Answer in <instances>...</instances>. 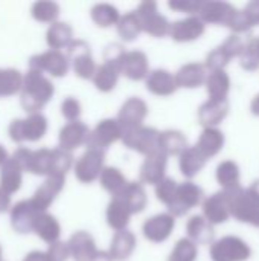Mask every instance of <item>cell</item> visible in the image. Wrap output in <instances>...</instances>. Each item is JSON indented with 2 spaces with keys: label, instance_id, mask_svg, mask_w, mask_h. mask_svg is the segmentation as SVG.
<instances>
[{
  "label": "cell",
  "instance_id": "1",
  "mask_svg": "<svg viewBox=\"0 0 259 261\" xmlns=\"http://www.w3.org/2000/svg\"><path fill=\"white\" fill-rule=\"evenodd\" d=\"M53 93L55 87L44 73L27 69L20 92V106L29 115L41 113L40 110H43V107L52 99Z\"/></svg>",
  "mask_w": 259,
  "mask_h": 261
},
{
  "label": "cell",
  "instance_id": "2",
  "mask_svg": "<svg viewBox=\"0 0 259 261\" xmlns=\"http://www.w3.org/2000/svg\"><path fill=\"white\" fill-rule=\"evenodd\" d=\"M226 196L234 219L259 228V194L252 187L226 191Z\"/></svg>",
  "mask_w": 259,
  "mask_h": 261
},
{
  "label": "cell",
  "instance_id": "3",
  "mask_svg": "<svg viewBox=\"0 0 259 261\" xmlns=\"http://www.w3.org/2000/svg\"><path fill=\"white\" fill-rule=\"evenodd\" d=\"M47 118L43 113H32L26 118L12 119L8 127V135L12 142H37L44 138L47 133Z\"/></svg>",
  "mask_w": 259,
  "mask_h": 261
},
{
  "label": "cell",
  "instance_id": "4",
  "mask_svg": "<svg viewBox=\"0 0 259 261\" xmlns=\"http://www.w3.org/2000/svg\"><path fill=\"white\" fill-rule=\"evenodd\" d=\"M67 58L75 75L81 80H93L96 73V63L93 60L90 46L84 40H73L72 44L67 47Z\"/></svg>",
  "mask_w": 259,
  "mask_h": 261
},
{
  "label": "cell",
  "instance_id": "5",
  "mask_svg": "<svg viewBox=\"0 0 259 261\" xmlns=\"http://www.w3.org/2000/svg\"><path fill=\"white\" fill-rule=\"evenodd\" d=\"M252 257L250 246L240 237L226 236L211 246L212 261H247Z\"/></svg>",
  "mask_w": 259,
  "mask_h": 261
},
{
  "label": "cell",
  "instance_id": "6",
  "mask_svg": "<svg viewBox=\"0 0 259 261\" xmlns=\"http://www.w3.org/2000/svg\"><path fill=\"white\" fill-rule=\"evenodd\" d=\"M29 69L38 70L41 73H49L53 78H63L67 75L70 69V61L66 54L61 50H46L41 54H35L27 61Z\"/></svg>",
  "mask_w": 259,
  "mask_h": 261
},
{
  "label": "cell",
  "instance_id": "7",
  "mask_svg": "<svg viewBox=\"0 0 259 261\" xmlns=\"http://www.w3.org/2000/svg\"><path fill=\"white\" fill-rule=\"evenodd\" d=\"M136 14L140 18L142 24V32H147L151 37L162 38L169 35L171 23L165 15H162L157 9V3L153 0L142 2L136 11Z\"/></svg>",
  "mask_w": 259,
  "mask_h": 261
},
{
  "label": "cell",
  "instance_id": "8",
  "mask_svg": "<svg viewBox=\"0 0 259 261\" xmlns=\"http://www.w3.org/2000/svg\"><path fill=\"white\" fill-rule=\"evenodd\" d=\"M159 138L160 132L153 127H136L131 130H125L122 135V142L127 148L143 154L145 158L159 150Z\"/></svg>",
  "mask_w": 259,
  "mask_h": 261
},
{
  "label": "cell",
  "instance_id": "9",
  "mask_svg": "<svg viewBox=\"0 0 259 261\" xmlns=\"http://www.w3.org/2000/svg\"><path fill=\"white\" fill-rule=\"evenodd\" d=\"M104 161H105V151L102 150H95V148H87L75 162L73 165V171H75V177L81 182V184H93L96 179L101 177L104 167Z\"/></svg>",
  "mask_w": 259,
  "mask_h": 261
},
{
  "label": "cell",
  "instance_id": "10",
  "mask_svg": "<svg viewBox=\"0 0 259 261\" xmlns=\"http://www.w3.org/2000/svg\"><path fill=\"white\" fill-rule=\"evenodd\" d=\"M124 130L118 119H102L99 121L93 130H90L89 139H87V148H95V150H102L105 151L110 145L122 139Z\"/></svg>",
  "mask_w": 259,
  "mask_h": 261
},
{
  "label": "cell",
  "instance_id": "11",
  "mask_svg": "<svg viewBox=\"0 0 259 261\" xmlns=\"http://www.w3.org/2000/svg\"><path fill=\"white\" fill-rule=\"evenodd\" d=\"M202 200H203V190L197 184L188 180L179 185L176 200L168 206V213L174 217H182L188 214L189 210L200 205Z\"/></svg>",
  "mask_w": 259,
  "mask_h": 261
},
{
  "label": "cell",
  "instance_id": "12",
  "mask_svg": "<svg viewBox=\"0 0 259 261\" xmlns=\"http://www.w3.org/2000/svg\"><path fill=\"white\" fill-rule=\"evenodd\" d=\"M147 116H148V104L139 96H131L122 104L116 119L121 124L122 130L125 132L143 125Z\"/></svg>",
  "mask_w": 259,
  "mask_h": 261
},
{
  "label": "cell",
  "instance_id": "13",
  "mask_svg": "<svg viewBox=\"0 0 259 261\" xmlns=\"http://www.w3.org/2000/svg\"><path fill=\"white\" fill-rule=\"evenodd\" d=\"M66 184V177L61 176H49L46 180L35 190L34 196L29 199L34 205V208L38 213H47L50 205L55 202L58 194L63 191Z\"/></svg>",
  "mask_w": 259,
  "mask_h": 261
},
{
  "label": "cell",
  "instance_id": "14",
  "mask_svg": "<svg viewBox=\"0 0 259 261\" xmlns=\"http://www.w3.org/2000/svg\"><path fill=\"white\" fill-rule=\"evenodd\" d=\"M237 8L227 2H217V0H211V2H203L202 8L198 11V17L202 18V21L206 24H223V26H231L235 14H237Z\"/></svg>",
  "mask_w": 259,
  "mask_h": 261
},
{
  "label": "cell",
  "instance_id": "15",
  "mask_svg": "<svg viewBox=\"0 0 259 261\" xmlns=\"http://www.w3.org/2000/svg\"><path fill=\"white\" fill-rule=\"evenodd\" d=\"M174 228H176V217L171 216L169 213H162V214H156L150 217L143 223L142 232L148 242L163 243L165 240L169 239Z\"/></svg>",
  "mask_w": 259,
  "mask_h": 261
},
{
  "label": "cell",
  "instance_id": "16",
  "mask_svg": "<svg viewBox=\"0 0 259 261\" xmlns=\"http://www.w3.org/2000/svg\"><path fill=\"white\" fill-rule=\"evenodd\" d=\"M205 29H206V24L202 21L198 15H189L186 18L171 23L169 37L174 41L188 43V41L198 40L205 34Z\"/></svg>",
  "mask_w": 259,
  "mask_h": 261
},
{
  "label": "cell",
  "instance_id": "17",
  "mask_svg": "<svg viewBox=\"0 0 259 261\" xmlns=\"http://www.w3.org/2000/svg\"><path fill=\"white\" fill-rule=\"evenodd\" d=\"M90 135V128L81 122V121H73L67 122L58 135V148L72 153L73 150L79 148L81 145L87 144Z\"/></svg>",
  "mask_w": 259,
  "mask_h": 261
},
{
  "label": "cell",
  "instance_id": "18",
  "mask_svg": "<svg viewBox=\"0 0 259 261\" xmlns=\"http://www.w3.org/2000/svg\"><path fill=\"white\" fill-rule=\"evenodd\" d=\"M166 164H168V156L160 150L147 156L140 167V182L154 187L159 185L165 179Z\"/></svg>",
  "mask_w": 259,
  "mask_h": 261
},
{
  "label": "cell",
  "instance_id": "19",
  "mask_svg": "<svg viewBox=\"0 0 259 261\" xmlns=\"http://www.w3.org/2000/svg\"><path fill=\"white\" fill-rule=\"evenodd\" d=\"M203 217L211 225L226 223L231 217V208L226 191H218L203 200Z\"/></svg>",
  "mask_w": 259,
  "mask_h": 261
},
{
  "label": "cell",
  "instance_id": "20",
  "mask_svg": "<svg viewBox=\"0 0 259 261\" xmlns=\"http://www.w3.org/2000/svg\"><path fill=\"white\" fill-rule=\"evenodd\" d=\"M37 214H38V211L34 208V205L29 199L17 202L9 211L12 229L18 234H31Z\"/></svg>",
  "mask_w": 259,
  "mask_h": 261
},
{
  "label": "cell",
  "instance_id": "21",
  "mask_svg": "<svg viewBox=\"0 0 259 261\" xmlns=\"http://www.w3.org/2000/svg\"><path fill=\"white\" fill-rule=\"evenodd\" d=\"M121 73L131 81L147 80V76L150 75V63L147 54L142 50L127 52L121 63Z\"/></svg>",
  "mask_w": 259,
  "mask_h": 261
},
{
  "label": "cell",
  "instance_id": "22",
  "mask_svg": "<svg viewBox=\"0 0 259 261\" xmlns=\"http://www.w3.org/2000/svg\"><path fill=\"white\" fill-rule=\"evenodd\" d=\"M229 113L227 99H208L198 109V121L205 128H215Z\"/></svg>",
  "mask_w": 259,
  "mask_h": 261
},
{
  "label": "cell",
  "instance_id": "23",
  "mask_svg": "<svg viewBox=\"0 0 259 261\" xmlns=\"http://www.w3.org/2000/svg\"><path fill=\"white\" fill-rule=\"evenodd\" d=\"M147 90L156 96H171L179 89L176 75L166 69H154L145 80Z\"/></svg>",
  "mask_w": 259,
  "mask_h": 261
},
{
  "label": "cell",
  "instance_id": "24",
  "mask_svg": "<svg viewBox=\"0 0 259 261\" xmlns=\"http://www.w3.org/2000/svg\"><path fill=\"white\" fill-rule=\"evenodd\" d=\"M67 245L70 249V257L75 261H92L98 252L95 239L85 231L73 232Z\"/></svg>",
  "mask_w": 259,
  "mask_h": 261
},
{
  "label": "cell",
  "instance_id": "25",
  "mask_svg": "<svg viewBox=\"0 0 259 261\" xmlns=\"http://www.w3.org/2000/svg\"><path fill=\"white\" fill-rule=\"evenodd\" d=\"M32 232L37 234L38 239H41L43 242L52 245L55 242H60L61 225L55 216H52L49 213H38L35 217V222H34Z\"/></svg>",
  "mask_w": 259,
  "mask_h": 261
},
{
  "label": "cell",
  "instance_id": "26",
  "mask_svg": "<svg viewBox=\"0 0 259 261\" xmlns=\"http://www.w3.org/2000/svg\"><path fill=\"white\" fill-rule=\"evenodd\" d=\"M23 167L11 156L2 167H0V187L8 194H15L20 191L23 185Z\"/></svg>",
  "mask_w": 259,
  "mask_h": 261
},
{
  "label": "cell",
  "instance_id": "27",
  "mask_svg": "<svg viewBox=\"0 0 259 261\" xmlns=\"http://www.w3.org/2000/svg\"><path fill=\"white\" fill-rule=\"evenodd\" d=\"M206 66L200 63H188L179 69L176 73V81L179 87L183 89H197L206 84Z\"/></svg>",
  "mask_w": 259,
  "mask_h": 261
},
{
  "label": "cell",
  "instance_id": "28",
  "mask_svg": "<svg viewBox=\"0 0 259 261\" xmlns=\"http://www.w3.org/2000/svg\"><path fill=\"white\" fill-rule=\"evenodd\" d=\"M136 245H137V240L131 231L128 229L119 231L111 239L108 254L111 255L113 261H124L131 257V254L136 249Z\"/></svg>",
  "mask_w": 259,
  "mask_h": 261
},
{
  "label": "cell",
  "instance_id": "29",
  "mask_svg": "<svg viewBox=\"0 0 259 261\" xmlns=\"http://www.w3.org/2000/svg\"><path fill=\"white\" fill-rule=\"evenodd\" d=\"M73 40V29L66 21H55L46 31V43L52 50L67 49Z\"/></svg>",
  "mask_w": 259,
  "mask_h": 261
},
{
  "label": "cell",
  "instance_id": "30",
  "mask_svg": "<svg viewBox=\"0 0 259 261\" xmlns=\"http://www.w3.org/2000/svg\"><path fill=\"white\" fill-rule=\"evenodd\" d=\"M188 239L195 245H211L214 242V225H211L203 216H192L186 223Z\"/></svg>",
  "mask_w": 259,
  "mask_h": 261
},
{
  "label": "cell",
  "instance_id": "31",
  "mask_svg": "<svg viewBox=\"0 0 259 261\" xmlns=\"http://www.w3.org/2000/svg\"><path fill=\"white\" fill-rule=\"evenodd\" d=\"M179 167H180V171L182 174L186 177V179H192L195 177L202 170L203 167L206 165L208 159L206 156L194 145V147H188L180 156H179Z\"/></svg>",
  "mask_w": 259,
  "mask_h": 261
},
{
  "label": "cell",
  "instance_id": "32",
  "mask_svg": "<svg viewBox=\"0 0 259 261\" xmlns=\"http://www.w3.org/2000/svg\"><path fill=\"white\" fill-rule=\"evenodd\" d=\"M131 211L128 210V206L119 199V197H113L107 206L105 211V217H107V223L111 229H114L116 232L119 231H125L130 219H131Z\"/></svg>",
  "mask_w": 259,
  "mask_h": 261
},
{
  "label": "cell",
  "instance_id": "33",
  "mask_svg": "<svg viewBox=\"0 0 259 261\" xmlns=\"http://www.w3.org/2000/svg\"><path fill=\"white\" fill-rule=\"evenodd\" d=\"M195 147L206 156V159H211L217 156L223 147H224V133L221 130L215 128H205L195 144Z\"/></svg>",
  "mask_w": 259,
  "mask_h": 261
},
{
  "label": "cell",
  "instance_id": "34",
  "mask_svg": "<svg viewBox=\"0 0 259 261\" xmlns=\"http://www.w3.org/2000/svg\"><path fill=\"white\" fill-rule=\"evenodd\" d=\"M116 197H119L128 206L131 214L142 213L147 208V203H148L145 188H143V185L140 182H130L127 185V188Z\"/></svg>",
  "mask_w": 259,
  "mask_h": 261
},
{
  "label": "cell",
  "instance_id": "35",
  "mask_svg": "<svg viewBox=\"0 0 259 261\" xmlns=\"http://www.w3.org/2000/svg\"><path fill=\"white\" fill-rule=\"evenodd\" d=\"M188 148V139L180 130H165L159 138V150L166 156H180Z\"/></svg>",
  "mask_w": 259,
  "mask_h": 261
},
{
  "label": "cell",
  "instance_id": "36",
  "mask_svg": "<svg viewBox=\"0 0 259 261\" xmlns=\"http://www.w3.org/2000/svg\"><path fill=\"white\" fill-rule=\"evenodd\" d=\"M52 161H53V148L34 150L27 162L26 173L49 177L52 174Z\"/></svg>",
  "mask_w": 259,
  "mask_h": 261
},
{
  "label": "cell",
  "instance_id": "37",
  "mask_svg": "<svg viewBox=\"0 0 259 261\" xmlns=\"http://www.w3.org/2000/svg\"><path fill=\"white\" fill-rule=\"evenodd\" d=\"M99 184L101 187L110 193L113 197L119 196L125 188L127 185L130 184L127 180V177L122 174V171L119 168H114V167H105L101 173V177H99Z\"/></svg>",
  "mask_w": 259,
  "mask_h": 261
},
{
  "label": "cell",
  "instance_id": "38",
  "mask_svg": "<svg viewBox=\"0 0 259 261\" xmlns=\"http://www.w3.org/2000/svg\"><path fill=\"white\" fill-rule=\"evenodd\" d=\"M206 90L209 99H227L231 90V78L224 70H214L208 75Z\"/></svg>",
  "mask_w": 259,
  "mask_h": 261
},
{
  "label": "cell",
  "instance_id": "39",
  "mask_svg": "<svg viewBox=\"0 0 259 261\" xmlns=\"http://www.w3.org/2000/svg\"><path fill=\"white\" fill-rule=\"evenodd\" d=\"M119 75H121V70L116 66L102 63L96 69V73L93 76V84H95V87L99 92L108 93V92H111L116 87L118 80H119Z\"/></svg>",
  "mask_w": 259,
  "mask_h": 261
},
{
  "label": "cell",
  "instance_id": "40",
  "mask_svg": "<svg viewBox=\"0 0 259 261\" xmlns=\"http://www.w3.org/2000/svg\"><path fill=\"white\" fill-rule=\"evenodd\" d=\"M215 177L224 191L240 188V167H238V164L234 161H223L217 167Z\"/></svg>",
  "mask_w": 259,
  "mask_h": 261
},
{
  "label": "cell",
  "instance_id": "41",
  "mask_svg": "<svg viewBox=\"0 0 259 261\" xmlns=\"http://www.w3.org/2000/svg\"><path fill=\"white\" fill-rule=\"evenodd\" d=\"M23 78L24 73L14 67H0V98L20 93L23 87Z\"/></svg>",
  "mask_w": 259,
  "mask_h": 261
},
{
  "label": "cell",
  "instance_id": "42",
  "mask_svg": "<svg viewBox=\"0 0 259 261\" xmlns=\"http://www.w3.org/2000/svg\"><path fill=\"white\" fill-rule=\"evenodd\" d=\"M90 17L93 23L99 28H110L113 24H118L121 20L118 8L110 3H96L90 9Z\"/></svg>",
  "mask_w": 259,
  "mask_h": 261
},
{
  "label": "cell",
  "instance_id": "43",
  "mask_svg": "<svg viewBox=\"0 0 259 261\" xmlns=\"http://www.w3.org/2000/svg\"><path fill=\"white\" fill-rule=\"evenodd\" d=\"M118 28V34L124 41H134L139 34L142 32V24H140V18L139 15L134 12H128L125 15L121 17L119 23L116 24Z\"/></svg>",
  "mask_w": 259,
  "mask_h": 261
},
{
  "label": "cell",
  "instance_id": "44",
  "mask_svg": "<svg viewBox=\"0 0 259 261\" xmlns=\"http://www.w3.org/2000/svg\"><path fill=\"white\" fill-rule=\"evenodd\" d=\"M31 15L34 20L40 21V23H55L58 21V15H60V5L55 2H49V0H40L35 2L31 6Z\"/></svg>",
  "mask_w": 259,
  "mask_h": 261
},
{
  "label": "cell",
  "instance_id": "45",
  "mask_svg": "<svg viewBox=\"0 0 259 261\" xmlns=\"http://www.w3.org/2000/svg\"><path fill=\"white\" fill-rule=\"evenodd\" d=\"M198 257L197 245L189 239H180L172 252L169 254L168 261H195Z\"/></svg>",
  "mask_w": 259,
  "mask_h": 261
},
{
  "label": "cell",
  "instance_id": "46",
  "mask_svg": "<svg viewBox=\"0 0 259 261\" xmlns=\"http://www.w3.org/2000/svg\"><path fill=\"white\" fill-rule=\"evenodd\" d=\"M73 167V156L69 151L61 148H53V161H52V174L50 176H61L66 177L69 170Z\"/></svg>",
  "mask_w": 259,
  "mask_h": 261
},
{
  "label": "cell",
  "instance_id": "47",
  "mask_svg": "<svg viewBox=\"0 0 259 261\" xmlns=\"http://www.w3.org/2000/svg\"><path fill=\"white\" fill-rule=\"evenodd\" d=\"M179 185L180 184H177L174 179L165 177L159 185H156V197H157V200L165 203L166 206H169L176 200Z\"/></svg>",
  "mask_w": 259,
  "mask_h": 261
},
{
  "label": "cell",
  "instance_id": "48",
  "mask_svg": "<svg viewBox=\"0 0 259 261\" xmlns=\"http://www.w3.org/2000/svg\"><path fill=\"white\" fill-rule=\"evenodd\" d=\"M229 61H231V57L224 52V49L221 46H218L217 49H214L212 52L208 54L205 66L211 72H214V70H224V67L229 64Z\"/></svg>",
  "mask_w": 259,
  "mask_h": 261
},
{
  "label": "cell",
  "instance_id": "49",
  "mask_svg": "<svg viewBox=\"0 0 259 261\" xmlns=\"http://www.w3.org/2000/svg\"><path fill=\"white\" fill-rule=\"evenodd\" d=\"M125 54H127V50H125V47L121 43H110L108 46H105L104 54H102L104 63L116 66L121 70V63H122Z\"/></svg>",
  "mask_w": 259,
  "mask_h": 261
},
{
  "label": "cell",
  "instance_id": "50",
  "mask_svg": "<svg viewBox=\"0 0 259 261\" xmlns=\"http://www.w3.org/2000/svg\"><path fill=\"white\" fill-rule=\"evenodd\" d=\"M246 46H247V43H246L238 34L229 35V37L226 38V41L221 44V47H223L224 52L231 57V60H232V58H237V57L240 58V57L244 54Z\"/></svg>",
  "mask_w": 259,
  "mask_h": 261
},
{
  "label": "cell",
  "instance_id": "51",
  "mask_svg": "<svg viewBox=\"0 0 259 261\" xmlns=\"http://www.w3.org/2000/svg\"><path fill=\"white\" fill-rule=\"evenodd\" d=\"M81 113H82L81 102L75 96L64 98V101L61 102V115L64 116V119H67L69 122L79 121Z\"/></svg>",
  "mask_w": 259,
  "mask_h": 261
},
{
  "label": "cell",
  "instance_id": "52",
  "mask_svg": "<svg viewBox=\"0 0 259 261\" xmlns=\"http://www.w3.org/2000/svg\"><path fill=\"white\" fill-rule=\"evenodd\" d=\"M49 261H67L70 257V249L67 242H55L49 245V249L46 251Z\"/></svg>",
  "mask_w": 259,
  "mask_h": 261
},
{
  "label": "cell",
  "instance_id": "53",
  "mask_svg": "<svg viewBox=\"0 0 259 261\" xmlns=\"http://www.w3.org/2000/svg\"><path fill=\"white\" fill-rule=\"evenodd\" d=\"M202 3L203 2H195V0H177V2H169L168 6L171 9H176V11H180V12H188L191 15H198Z\"/></svg>",
  "mask_w": 259,
  "mask_h": 261
},
{
  "label": "cell",
  "instance_id": "54",
  "mask_svg": "<svg viewBox=\"0 0 259 261\" xmlns=\"http://www.w3.org/2000/svg\"><path fill=\"white\" fill-rule=\"evenodd\" d=\"M244 12H246L247 18H249L252 28L259 26V0H253L250 3H247L246 8H244Z\"/></svg>",
  "mask_w": 259,
  "mask_h": 261
},
{
  "label": "cell",
  "instance_id": "55",
  "mask_svg": "<svg viewBox=\"0 0 259 261\" xmlns=\"http://www.w3.org/2000/svg\"><path fill=\"white\" fill-rule=\"evenodd\" d=\"M11 194H8L2 187H0V214L11 211Z\"/></svg>",
  "mask_w": 259,
  "mask_h": 261
},
{
  "label": "cell",
  "instance_id": "56",
  "mask_svg": "<svg viewBox=\"0 0 259 261\" xmlns=\"http://www.w3.org/2000/svg\"><path fill=\"white\" fill-rule=\"evenodd\" d=\"M23 261H49V258H47V254L43 251H32L23 258Z\"/></svg>",
  "mask_w": 259,
  "mask_h": 261
},
{
  "label": "cell",
  "instance_id": "57",
  "mask_svg": "<svg viewBox=\"0 0 259 261\" xmlns=\"http://www.w3.org/2000/svg\"><path fill=\"white\" fill-rule=\"evenodd\" d=\"M92 261H113V258H111V255H110L108 252H105V251H98L96 255L93 257V260Z\"/></svg>",
  "mask_w": 259,
  "mask_h": 261
},
{
  "label": "cell",
  "instance_id": "58",
  "mask_svg": "<svg viewBox=\"0 0 259 261\" xmlns=\"http://www.w3.org/2000/svg\"><path fill=\"white\" fill-rule=\"evenodd\" d=\"M247 46L256 54V57L259 58V37H255V38H250L249 41H247Z\"/></svg>",
  "mask_w": 259,
  "mask_h": 261
},
{
  "label": "cell",
  "instance_id": "59",
  "mask_svg": "<svg viewBox=\"0 0 259 261\" xmlns=\"http://www.w3.org/2000/svg\"><path fill=\"white\" fill-rule=\"evenodd\" d=\"M250 110L255 116H259V93L252 99V104H250Z\"/></svg>",
  "mask_w": 259,
  "mask_h": 261
},
{
  "label": "cell",
  "instance_id": "60",
  "mask_svg": "<svg viewBox=\"0 0 259 261\" xmlns=\"http://www.w3.org/2000/svg\"><path fill=\"white\" fill-rule=\"evenodd\" d=\"M9 158H11V156H8V151H6V148H5V147L0 144V167H2V165H3V164H5V162L9 159Z\"/></svg>",
  "mask_w": 259,
  "mask_h": 261
},
{
  "label": "cell",
  "instance_id": "61",
  "mask_svg": "<svg viewBox=\"0 0 259 261\" xmlns=\"http://www.w3.org/2000/svg\"><path fill=\"white\" fill-rule=\"evenodd\" d=\"M0 260H2V246H0Z\"/></svg>",
  "mask_w": 259,
  "mask_h": 261
},
{
  "label": "cell",
  "instance_id": "62",
  "mask_svg": "<svg viewBox=\"0 0 259 261\" xmlns=\"http://www.w3.org/2000/svg\"><path fill=\"white\" fill-rule=\"evenodd\" d=\"M0 261H3V260H0Z\"/></svg>",
  "mask_w": 259,
  "mask_h": 261
}]
</instances>
